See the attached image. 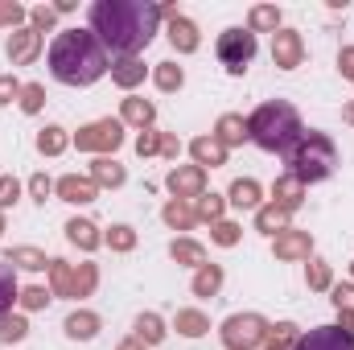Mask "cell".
Listing matches in <instances>:
<instances>
[{"label": "cell", "instance_id": "1", "mask_svg": "<svg viewBox=\"0 0 354 350\" xmlns=\"http://www.w3.org/2000/svg\"><path fill=\"white\" fill-rule=\"evenodd\" d=\"M87 21L103 50H111L115 58H136L157 37L161 4H149V0H95Z\"/></svg>", "mask_w": 354, "mask_h": 350}, {"label": "cell", "instance_id": "2", "mask_svg": "<svg viewBox=\"0 0 354 350\" xmlns=\"http://www.w3.org/2000/svg\"><path fill=\"white\" fill-rule=\"evenodd\" d=\"M111 71L107 62V50L99 46V37L91 29H62L54 42H50V75L62 83V87H91L99 83L103 75Z\"/></svg>", "mask_w": 354, "mask_h": 350}, {"label": "cell", "instance_id": "3", "mask_svg": "<svg viewBox=\"0 0 354 350\" xmlns=\"http://www.w3.org/2000/svg\"><path fill=\"white\" fill-rule=\"evenodd\" d=\"M301 132H305L301 111L288 99H268L248 116V140H256L264 153H280L284 157L301 140Z\"/></svg>", "mask_w": 354, "mask_h": 350}, {"label": "cell", "instance_id": "4", "mask_svg": "<svg viewBox=\"0 0 354 350\" xmlns=\"http://www.w3.org/2000/svg\"><path fill=\"white\" fill-rule=\"evenodd\" d=\"M284 161H288V177H297L301 185H313V181H326V177L334 174L338 149H334V140H330L326 132L309 128V132H301V140L284 153Z\"/></svg>", "mask_w": 354, "mask_h": 350}, {"label": "cell", "instance_id": "5", "mask_svg": "<svg viewBox=\"0 0 354 350\" xmlns=\"http://www.w3.org/2000/svg\"><path fill=\"white\" fill-rule=\"evenodd\" d=\"M256 50H260V46H256V33H252V29H239V25L223 29L218 42H214V54H218V62H223L231 75H243V71L252 66Z\"/></svg>", "mask_w": 354, "mask_h": 350}, {"label": "cell", "instance_id": "6", "mask_svg": "<svg viewBox=\"0 0 354 350\" xmlns=\"http://www.w3.org/2000/svg\"><path fill=\"white\" fill-rule=\"evenodd\" d=\"M218 338H223L227 350H256V347H264V338H268V322L260 313H231L223 322Z\"/></svg>", "mask_w": 354, "mask_h": 350}, {"label": "cell", "instance_id": "7", "mask_svg": "<svg viewBox=\"0 0 354 350\" xmlns=\"http://www.w3.org/2000/svg\"><path fill=\"white\" fill-rule=\"evenodd\" d=\"M75 145L79 153H99V157H115V149L124 145V124L120 120H91L75 132Z\"/></svg>", "mask_w": 354, "mask_h": 350}, {"label": "cell", "instance_id": "8", "mask_svg": "<svg viewBox=\"0 0 354 350\" xmlns=\"http://www.w3.org/2000/svg\"><path fill=\"white\" fill-rule=\"evenodd\" d=\"M272 62L280 66V71H297L301 62H305V37L297 33V29H276L272 33Z\"/></svg>", "mask_w": 354, "mask_h": 350}, {"label": "cell", "instance_id": "9", "mask_svg": "<svg viewBox=\"0 0 354 350\" xmlns=\"http://www.w3.org/2000/svg\"><path fill=\"white\" fill-rule=\"evenodd\" d=\"M41 33L37 29H29V25H21V29H12L8 33V42H4V54H8V62L12 66H29V62H37V54H41Z\"/></svg>", "mask_w": 354, "mask_h": 350}, {"label": "cell", "instance_id": "10", "mask_svg": "<svg viewBox=\"0 0 354 350\" xmlns=\"http://www.w3.org/2000/svg\"><path fill=\"white\" fill-rule=\"evenodd\" d=\"M165 185H169V194H174L177 202L202 198L206 194V169H198V165H174L169 177H165Z\"/></svg>", "mask_w": 354, "mask_h": 350}, {"label": "cell", "instance_id": "11", "mask_svg": "<svg viewBox=\"0 0 354 350\" xmlns=\"http://www.w3.org/2000/svg\"><path fill=\"white\" fill-rule=\"evenodd\" d=\"M292 350H354V338L346 330H338V326H313L309 334L297 338Z\"/></svg>", "mask_w": 354, "mask_h": 350}, {"label": "cell", "instance_id": "12", "mask_svg": "<svg viewBox=\"0 0 354 350\" xmlns=\"http://www.w3.org/2000/svg\"><path fill=\"white\" fill-rule=\"evenodd\" d=\"M272 256H276V260H313V235L288 227V231H280V235L272 239Z\"/></svg>", "mask_w": 354, "mask_h": 350}, {"label": "cell", "instance_id": "13", "mask_svg": "<svg viewBox=\"0 0 354 350\" xmlns=\"http://www.w3.org/2000/svg\"><path fill=\"white\" fill-rule=\"evenodd\" d=\"M54 194L62 198V202H71V206H87L99 198V185L91 181V177H79V174H66L54 181Z\"/></svg>", "mask_w": 354, "mask_h": 350}, {"label": "cell", "instance_id": "14", "mask_svg": "<svg viewBox=\"0 0 354 350\" xmlns=\"http://www.w3.org/2000/svg\"><path fill=\"white\" fill-rule=\"evenodd\" d=\"M210 136H214L223 149H235V145H243V140H248V120H243L239 111H223Z\"/></svg>", "mask_w": 354, "mask_h": 350}, {"label": "cell", "instance_id": "15", "mask_svg": "<svg viewBox=\"0 0 354 350\" xmlns=\"http://www.w3.org/2000/svg\"><path fill=\"white\" fill-rule=\"evenodd\" d=\"M189 157H194L198 169H206V165H210V169H223V165H227V149H223L214 136H194V140H189Z\"/></svg>", "mask_w": 354, "mask_h": 350}, {"label": "cell", "instance_id": "16", "mask_svg": "<svg viewBox=\"0 0 354 350\" xmlns=\"http://www.w3.org/2000/svg\"><path fill=\"white\" fill-rule=\"evenodd\" d=\"M87 177L95 181V185H99V190H120V185L128 181V169H124L115 157H95V161H91V174H87Z\"/></svg>", "mask_w": 354, "mask_h": 350}, {"label": "cell", "instance_id": "17", "mask_svg": "<svg viewBox=\"0 0 354 350\" xmlns=\"http://www.w3.org/2000/svg\"><path fill=\"white\" fill-rule=\"evenodd\" d=\"M153 120H157V107H153V99H140V95H128L124 99V107H120V124H132V128H153Z\"/></svg>", "mask_w": 354, "mask_h": 350}, {"label": "cell", "instance_id": "18", "mask_svg": "<svg viewBox=\"0 0 354 350\" xmlns=\"http://www.w3.org/2000/svg\"><path fill=\"white\" fill-rule=\"evenodd\" d=\"M169 46H174L177 54H194V50L202 46V33H198V25H194L189 17L177 12L174 21H169Z\"/></svg>", "mask_w": 354, "mask_h": 350}, {"label": "cell", "instance_id": "19", "mask_svg": "<svg viewBox=\"0 0 354 350\" xmlns=\"http://www.w3.org/2000/svg\"><path fill=\"white\" fill-rule=\"evenodd\" d=\"M62 330H66L71 342H91V338L103 330V322H99V313H91V309H75V313L62 322Z\"/></svg>", "mask_w": 354, "mask_h": 350}, {"label": "cell", "instance_id": "20", "mask_svg": "<svg viewBox=\"0 0 354 350\" xmlns=\"http://www.w3.org/2000/svg\"><path fill=\"white\" fill-rule=\"evenodd\" d=\"M66 239H71L79 252H87V256L103 248V231H99L91 219H71V223H66Z\"/></svg>", "mask_w": 354, "mask_h": 350}, {"label": "cell", "instance_id": "21", "mask_svg": "<svg viewBox=\"0 0 354 350\" xmlns=\"http://www.w3.org/2000/svg\"><path fill=\"white\" fill-rule=\"evenodd\" d=\"M260 198H264V190H260L256 177H239V181H231V190H227V202H231L235 210H260Z\"/></svg>", "mask_w": 354, "mask_h": 350}, {"label": "cell", "instance_id": "22", "mask_svg": "<svg viewBox=\"0 0 354 350\" xmlns=\"http://www.w3.org/2000/svg\"><path fill=\"white\" fill-rule=\"evenodd\" d=\"M301 202H305V185H301L297 177L284 174V177H276V181H272V206H280V210H288V214H292Z\"/></svg>", "mask_w": 354, "mask_h": 350}, {"label": "cell", "instance_id": "23", "mask_svg": "<svg viewBox=\"0 0 354 350\" xmlns=\"http://www.w3.org/2000/svg\"><path fill=\"white\" fill-rule=\"evenodd\" d=\"M145 75H149V66H145L140 58H115V62H111V83H115V87H124V91L140 87V83H145Z\"/></svg>", "mask_w": 354, "mask_h": 350}, {"label": "cell", "instance_id": "24", "mask_svg": "<svg viewBox=\"0 0 354 350\" xmlns=\"http://www.w3.org/2000/svg\"><path fill=\"white\" fill-rule=\"evenodd\" d=\"M218 288H223V264H202L189 280L194 297H218Z\"/></svg>", "mask_w": 354, "mask_h": 350}, {"label": "cell", "instance_id": "25", "mask_svg": "<svg viewBox=\"0 0 354 350\" xmlns=\"http://www.w3.org/2000/svg\"><path fill=\"white\" fill-rule=\"evenodd\" d=\"M288 227H292V214H288V210H280V206H272V202L256 210V231H264L272 239H276L280 231H288Z\"/></svg>", "mask_w": 354, "mask_h": 350}, {"label": "cell", "instance_id": "26", "mask_svg": "<svg viewBox=\"0 0 354 350\" xmlns=\"http://www.w3.org/2000/svg\"><path fill=\"white\" fill-rule=\"evenodd\" d=\"M161 219H165L169 231H194V223H198L194 206H189V202H177V198H169V202L161 206Z\"/></svg>", "mask_w": 354, "mask_h": 350}, {"label": "cell", "instance_id": "27", "mask_svg": "<svg viewBox=\"0 0 354 350\" xmlns=\"http://www.w3.org/2000/svg\"><path fill=\"white\" fill-rule=\"evenodd\" d=\"M174 330L181 338H202V334H210V317H206L202 309H177Z\"/></svg>", "mask_w": 354, "mask_h": 350}, {"label": "cell", "instance_id": "28", "mask_svg": "<svg viewBox=\"0 0 354 350\" xmlns=\"http://www.w3.org/2000/svg\"><path fill=\"white\" fill-rule=\"evenodd\" d=\"M71 149V136H66V128H58V124H46L41 132H37V153L41 157H62Z\"/></svg>", "mask_w": 354, "mask_h": 350}, {"label": "cell", "instance_id": "29", "mask_svg": "<svg viewBox=\"0 0 354 350\" xmlns=\"http://www.w3.org/2000/svg\"><path fill=\"white\" fill-rule=\"evenodd\" d=\"M4 264L25 268V272H46V268H50V260H46L41 248H8V252H4Z\"/></svg>", "mask_w": 354, "mask_h": 350}, {"label": "cell", "instance_id": "30", "mask_svg": "<svg viewBox=\"0 0 354 350\" xmlns=\"http://www.w3.org/2000/svg\"><path fill=\"white\" fill-rule=\"evenodd\" d=\"M248 29L252 33H276L280 29V8L276 4H252L248 8Z\"/></svg>", "mask_w": 354, "mask_h": 350}, {"label": "cell", "instance_id": "31", "mask_svg": "<svg viewBox=\"0 0 354 350\" xmlns=\"http://www.w3.org/2000/svg\"><path fill=\"white\" fill-rule=\"evenodd\" d=\"M132 330H136L132 338H140L145 347H161V342H165V322H161L157 313H140Z\"/></svg>", "mask_w": 354, "mask_h": 350}, {"label": "cell", "instance_id": "32", "mask_svg": "<svg viewBox=\"0 0 354 350\" xmlns=\"http://www.w3.org/2000/svg\"><path fill=\"white\" fill-rule=\"evenodd\" d=\"M169 256H174L177 264H185V268L198 272V268L206 264V248H202L198 239H174V243H169Z\"/></svg>", "mask_w": 354, "mask_h": 350}, {"label": "cell", "instance_id": "33", "mask_svg": "<svg viewBox=\"0 0 354 350\" xmlns=\"http://www.w3.org/2000/svg\"><path fill=\"white\" fill-rule=\"evenodd\" d=\"M17 297H21L17 272H12V264H4V260H0V317H8V313H12Z\"/></svg>", "mask_w": 354, "mask_h": 350}, {"label": "cell", "instance_id": "34", "mask_svg": "<svg viewBox=\"0 0 354 350\" xmlns=\"http://www.w3.org/2000/svg\"><path fill=\"white\" fill-rule=\"evenodd\" d=\"M50 293L54 297H75V268L66 260H50Z\"/></svg>", "mask_w": 354, "mask_h": 350}, {"label": "cell", "instance_id": "35", "mask_svg": "<svg viewBox=\"0 0 354 350\" xmlns=\"http://www.w3.org/2000/svg\"><path fill=\"white\" fill-rule=\"evenodd\" d=\"M297 338H301V330H297L292 322H280V326H268V338H264L260 350H292Z\"/></svg>", "mask_w": 354, "mask_h": 350}, {"label": "cell", "instance_id": "36", "mask_svg": "<svg viewBox=\"0 0 354 350\" xmlns=\"http://www.w3.org/2000/svg\"><path fill=\"white\" fill-rule=\"evenodd\" d=\"M103 243H107L111 252H120V256H128V252L136 248V231H132L128 223H115V227H107V231H103Z\"/></svg>", "mask_w": 354, "mask_h": 350}, {"label": "cell", "instance_id": "37", "mask_svg": "<svg viewBox=\"0 0 354 350\" xmlns=\"http://www.w3.org/2000/svg\"><path fill=\"white\" fill-rule=\"evenodd\" d=\"M153 83H157V91H181L185 87V71L177 62H157L153 66Z\"/></svg>", "mask_w": 354, "mask_h": 350}, {"label": "cell", "instance_id": "38", "mask_svg": "<svg viewBox=\"0 0 354 350\" xmlns=\"http://www.w3.org/2000/svg\"><path fill=\"white\" fill-rule=\"evenodd\" d=\"M223 210H227V198H223V194H202V198H198V206H194L198 223H210V227L223 219Z\"/></svg>", "mask_w": 354, "mask_h": 350}, {"label": "cell", "instance_id": "39", "mask_svg": "<svg viewBox=\"0 0 354 350\" xmlns=\"http://www.w3.org/2000/svg\"><path fill=\"white\" fill-rule=\"evenodd\" d=\"M54 301V293L50 288H41V284H25L21 288V297H17V305L25 309V313H37V309H46Z\"/></svg>", "mask_w": 354, "mask_h": 350}, {"label": "cell", "instance_id": "40", "mask_svg": "<svg viewBox=\"0 0 354 350\" xmlns=\"http://www.w3.org/2000/svg\"><path fill=\"white\" fill-rule=\"evenodd\" d=\"M305 280H309V288H313V293H330V288H334V272H330V264H326V260H309Z\"/></svg>", "mask_w": 354, "mask_h": 350}, {"label": "cell", "instance_id": "41", "mask_svg": "<svg viewBox=\"0 0 354 350\" xmlns=\"http://www.w3.org/2000/svg\"><path fill=\"white\" fill-rule=\"evenodd\" d=\"M95 288H99V264L83 260L75 268V297H91Z\"/></svg>", "mask_w": 354, "mask_h": 350}, {"label": "cell", "instance_id": "42", "mask_svg": "<svg viewBox=\"0 0 354 350\" xmlns=\"http://www.w3.org/2000/svg\"><path fill=\"white\" fill-rule=\"evenodd\" d=\"M210 239H214L218 248H235V243L243 239V227H239V223H231V219H218V223L210 227Z\"/></svg>", "mask_w": 354, "mask_h": 350}, {"label": "cell", "instance_id": "43", "mask_svg": "<svg viewBox=\"0 0 354 350\" xmlns=\"http://www.w3.org/2000/svg\"><path fill=\"white\" fill-rule=\"evenodd\" d=\"M17 103H21L25 116H37V111L46 107V87H41V83H25L21 95H17Z\"/></svg>", "mask_w": 354, "mask_h": 350}, {"label": "cell", "instance_id": "44", "mask_svg": "<svg viewBox=\"0 0 354 350\" xmlns=\"http://www.w3.org/2000/svg\"><path fill=\"white\" fill-rule=\"evenodd\" d=\"M25 334H29V322H25L21 313L0 317V342H4V347H8V342H25Z\"/></svg>", "mask_w": 354, "mask_h": 350}, {"label": "cell", "instance_id": "45", "mask_svg": "<svg viewBox=\"0 0 354 350\" xmlns=\"http://www.w3.org/2000/svg\"><path fill=\"white\" fill-rule=\"evenodd\" d=\"M54 21H58L54 4H33V8H29V29H37V33H50V29H54Z\"/></svg>", "mask_w": 354, "mask_h": 350}, {"label": "cell", "instance_id": "46", "mask_svg": "<svg viewBox=\"0 0 354 350\" xmlns=\"http://www.w3.org/2000/svg\"><path fill=\"white\" fill-rule=\"evenodd\" d=\"M29 17V8L25 4H17V0H0V25H8V29H21V21Z\"/></svg>", "mask_w": 354, "mask_h": 350}, {"label": "cell", "instance_id": "47", "mask_svg": "<svg viewBox=\"0 0 354 350\" xmlns=\"http://www.w3.org/2000/svg\"><path fill=\"white\" fill-rule=\"evenodd\" d=\"M330 301L338 313H354V284H334L330 288Z\"/></svg>", "mask_w": 354, "mask_h": 350}, {"label": "cell", "instance_id": "48", "mask_svg": "<svg viewBox=\"0 0 354 350\" xmlns=\"http://www.w3.org/2000/svg\"><path fill=\"white\" fill-rule=\"evenodd\" d=\"M17 198H21V181H17L12 174H4V177H0V214H4Z\"/></svg>", "mask_w": 354, "mask_h": 350}, {"label": "cell", "instance_id": "49", "mask_svg": "<svg viewBox=\"0 0 354 350\" xmlns=\"http://www.w3.org/2000/svg\"><path fill=\"white\" fill-rule=\"evenodd\" d=\"M136 153H140V157H157V153H161V132L145 128V132L136 136Z\"/></svg>", "mask_w": 354, "mask_h": 350}, {"label": "cell", "instance_id": "50", "mask_svg": "<svg viewBox=\"0 0 354 350\" xmlns=\"http://www.w3.org/2000/svg\"><path fill=\"white\" fill-rule=\"evenodd\" d=\"M29 194H33V202H41V206H46V198L54 194V181H50L46 174H33V177H29Z\"/></svg>", "mask_w": 354, "mask_h": 350}, {"label": "cell", "instance_id": "51", "mask_svg": "<svg viewBox=\"0 0 354 350\" xmlns=\"http://www.w3.org/2000/svg\"><path fill=\"white\" fill-rule=\"evenodd\" d=\"M25 83H17V75H0V107H8L17 95H21Z\"/></svg>", "mask_w": 354, "mask_h": 350}, {"label": "cell", "instance_id": "52", "mask_svg": "<svg viewBox=\"0 0 354 350\" xmlns=\"http://www.w3.org/2000/svg\"><path fill=\"white\" fill-rule=\"evenodd\" d=\"M161 157L165 161H177L181 157V140H177L174 132H161Z\"/></svg>", "mask_w": 354, "mask_h": 350}, {"label": "cell", "instance_id": "53", "mask_svg": "<svg viewBox=\"0 0 354 350\" xmlns=\"http://www.w3.org/2000/svg\"><path fill=\"white\" fill-rule=\"evenodd\" d=\"M338 71H342V79H351L354 83V46H342V54H338Z\"/></svg>", "mask_w": 354, "mask_h": 350}, {"label": "cell", "instance_id": "54", "mask_svg": "<svg viewBox=\"0 0 354 350\" xmlns=\"http://www.w3.org/2000/svg\"><path fill=\"white\" fill-rule=\"evenodd\" d=\"M115 350H149V347H145L140 338H124V342H120V347H115Z\"/></svg>", "mask_w": 354, "mask_h": 350}, {"label": "cell", "instance_id": "55", "mask_svg": "<svg viewBox=\"0 0 354 350\" xmlns=\"http://www.w3.org/2000/svg\"><path fill=\"white\" fill-rule=\"evenodd\" d=\"M54 12H58V17H66V12H75V0H58V4H54Z\"/></svg>", "mask_w": 354, "mask_h": 350}, {"label": "cell", "instance_id": "56", "mask_svg": "<svg viewBox=\"0 0 354 350\" xmlns=\"http://www.w3.org/2000/svg\"><path fill=\"white\" fill-rule=\"evenodd\" d=\"M342 120H346V124H354V99L346 103V107H342Z\"/></svg>", "mask_w": 354, "mask_h": 350}, {"label": "cell", "instance_id": "57", "mask_svg": "<svg viewBox=\"0 0 354 350\" xmlns=\"http://www.w3.org/2000/svg\"><path fill=\"white\" fill-rule=\"evenodd\" d=\"M4 227H8V223H4V214H0V235H4Z\"/></svg>", "mask_w": 354, "mask_h": 350}, {"label": "cell", "instance_id": "58", "mask_svg": "<svg viewBox=\"0 0 354 350\" xmlns=\"http://www.w3.org/2000/svg\"><path fill=\"white\" fill-rule=\"evenodd\" d=\"M351 276H354V264H351Z\"/></svg>", "mask_w": 354, "mask_h": 350}]
</instances>
